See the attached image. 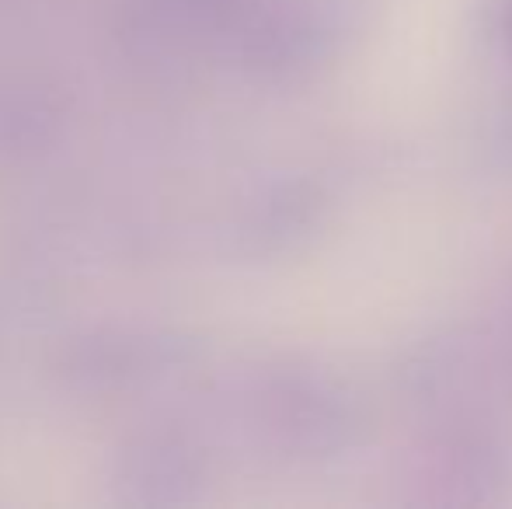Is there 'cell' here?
Returning a JSON list of instances; mask_svg holds the SVG:
<instances>
[]
</instances>
